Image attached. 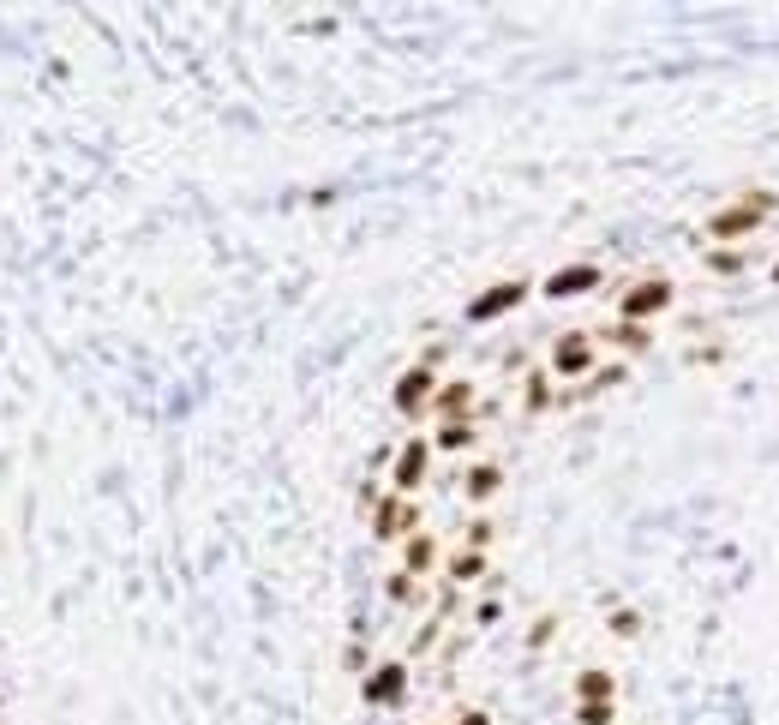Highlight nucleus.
<instances>
[{"instance_id": "obj_1", "label": "nucleus", "mask_w": 779, "mask_h": 725, "mask_svg": "<svg viewBox=\"0 0 779 725\" xmlns=\"http://www.w3.org/2000/svg\"><path fill=\"white\" fill-rule=\"evenodd\" d=\"M779 210V192H768V186H756V192H744V198H732L726 210H714L708 216V240L714 246H744L756 228H768Z\"/></svg>"}, {"instance_id": "obj_2", "label": "nucleus", "mask_w": 779, "mask_h": 725, "mask_svg": "<svg viewBox=\"0 0 779 725\" xmlns=\"http://www.w3.org/2000/svg\"><path fill=\"white\" fill-rule=\"evenodd\" d=\"M672 300H678V288H672V276H642V282H630L624 294H618V318L624 324H654V318H666L672 312Z\"/></svg>"}, {"instance_id": "obj_3", "label": "nucleus", "mask_w": 779, "mask_h": 725, "mask_svg": "<svg viewBox=\"0 0 779 725\" xmlns=\"http://www.w3.org/2000/svg\"><path fill=\"white\" fill-rule=\"evenodd\" d=\"M546 372L558 378V384H588L594 372H600V348H594V336H564L552 354H546Z\"/></svg>"}, {"instance_id": "obj_4", "label": "nucleus", "mask_w": 779, "mask_h": 725, "mask_svg": "<svg viewBox=\"0 0 779 725\" xmlns=\"http://www.w3.org/2000/svg\"><path fill=\"white\" fill-rule=\"evenodd\" d=\"M360 702H366V708H402V702H408V660L372 666L366 684H360Z\"/></svg>"}, {"instance_id": "obj_5", "label": "nucleus", "mask_w": 779, "mask_h": 725, "mask_svg": "<svg viewBox=\"0 0 779 725\" xmlns=\"http://www.w3.org/2000/svg\"><path fill=\"white\" fill-rule=\"evenodd\" d=\"M414 528H420V504H414V498L384 492V498H378V510H372V540H408Z\"/></svg>"}, {"instance_id": "obj_6", "label": "nucleus", "mask_w": 779, "mask_h": 725, "mask_svg": "<svg viewBox=\"0 0 779 725\" xmlns=\"http://www.w3.org/2000/svg\"><path fill=\"white\" fill-rule=\"evenodd\" d=\"M432 390H438L432 366H426V360H420V366H408V372L396 378V414H402V420H420V414L432 408Z\"/></svg>"}, {"instance_id": "obj_7", "label": "nucleus", "mask_w": 779, "mask_h": 725, "mask_svg": "<svg viewBox=\"0 0 779 725\" xmlns=\"http://www.w3.org/2000/svg\"><path fill=\"white\" fill-rule=\"evenodd\" d=\"M528 294H534L528 282H498V288H486L480 300H468V312H462V318H468V324H492V318L516 312V306H522Z\"/></svg>"}, {"instance_id": "obj_8", "label": "nucleus", "mask_w": 779, "mask_h": 725, "mask_svg": "<svg viewBox=\"0 0 779 725\" xmlns=\"http://www.w3.org/2000/svg\"><path fill=\"white\" fill-rule=\"evenodd\" d=\"M600 282H606V270H600V264H564V270H552V276H546V288H540V294H546V300H576V294H594Z\"/></svg>"}, {"instance_id": "obj_9", "label": "nucleus", "mask_w": 779, "mask_h": 725, "mask_svg": "<svg viewBox=\"0 0 779 725\" xmlns=\"http://www.w3.org/2000/svg\"><path fill=\"white\" fill-rule=\"evenodd\" d=\"M426 414H432L438 426H450V420H474V384H468V378H450V384H438Z\"/></svg>"}, {"instance_id": "obj_10", "label": "nucleus", "mask_w": 779, "mask_h": 725, "mask_svg": "<svg viewBox=\"0 0 779 725\" xmlns=\"http://www.w3.org/2000/svg\"><path fill=\"white\" fill-rule=\"evenodd\" d=\"M426 468H432V438H408V444L396 450V498H408V492H420V480H426Z\"/></svg>"}, {"instance_id": "obj_11", "label": "nucleus", "mask_w": 779, "mask_h": 725, "mask_svg": "<svg viewBox=\"0 0 779 725\" xmlns=\"http://www.w3.org/2000/svg\"><path fill=\"white\" fill-rule=\"evenodd\" d=\"M432 570H438V540L414 528V534L402 540V576H414V582H420V576H432Z\"/></svg>"}, {"instance_id": "obj_12", "label": "nucleus", "mask_w": 779, "mask_h": 725, "mask_svg": "<svg viewBox=\"0 0 779 725\" xmlns=\"http://www.w3.org/2000/svg\"><path fill=\"white\" fill-rule=\"evenodd\" d=\"M444 576H450V588H468V582H480V576H486V552H474V546H456V552L444 558Z\"/></svg>"}, {"instance_id": "obj_13", "label": "nucleus", "mask_w": 779, "mask_h": 725, "mask_svg": "<svg viewBox=\"0 0 779 725\" xmlns=\"http://www.w3.org/2000/svg\"><path fill=\"white\" fill-rule=\"evenodd\" d=\"M582 702H618V678L600 672V666H582V672H576V708H582Z\"/></svg>"}, {"instance_id": "obj_14", "label": "nucleus", "mask_w": 779, "mask_h": 725, "mask_svg": "<svg viewBox=\"0 0 779 725\" xmlns=\"http://www.w3.org/2000/svg\"><path fill=\"white\" fill-rule=\"evenodd\" d=\"M474 444H480V426H474V420H450V426L432 432V450H450V456H468Z\"/></svg>"}, {"instance_id": "obj_15", "label": "nucleus", "mask_w": 779, "mask_h": 725, "mask_svg": "<svg viewBox=\"0 0 779 725\" xmlns=\"http://www.w3.org/2000/svg\"><path fill=\"white\" fill-rule=\"evenodd\" d=\"M498 486H504V468H498V462H474V468H468V480H462V492H468L474 504H492V498H498Z\"/></svg>"}, {"instance_id": "obj_16", "label": "nucleus", "mask_w": 779, "mask_h": 725, "mask_svg": "<svg viewBox=\"0 0 779 725\" xmlns=\"http://www.w3.org/2000/svg\"><path fill=\"white\" fill-rule=\"evenodd\" d=\"M606 342L624 348V354H648V348H654V330H648V324H624V318H612V324H606Z\"/></svg>"}, {"instance_id": "obj_17", "label": "nucleus", "mask_w": 779, "mask_h": 725, "mask_svg": "<svg viewBox=\"0 0 779 725\" xmlns=\"http://www.w3.org/2000/svg\"><path fill=\"white\" fill-rule=\"evenodd\" d=\"M702 264H708L714 276H744V270H750V252H744V246H720V252H702Z\"/></svg>"}, {"instance_id": "obj_18", "label": "nucleus", "mask_w": 779, "mask_h": 725, "mask_svg": "<svg viewBox=\"0 0 779 725\" xmlns=\"http://www.w3.org/2000/svg\"><path fill=\"white\" fill-rule=\"evenodd\" d=\"M606 630L624 636V642H636V636H642V612H636V606H612V612H606Z\"/></svg>"}, {"instance_id": "obj_19", "label": "nucleus", "mask_w": 779, "mask_h": 725, "mask_svg": "<svg viewBox=\"0 0 779 725\" xmlns=\"http://www.w3.org/2000/svg\"><path fill=\"white\" fill-rule=\"evenodd\" d=\"M552 408V372H528V414H546Z\"/></svg>"}, {"instance_id": "obj_20", "label": "nucleus", "mask_w": 779, "mask_h": 725, "mask_svg": "<svg viewBox=\"0 0 779 725\" xmlns=\"http://www.w3.org/2000/svg\"><path fill=\"white\" fill-rule=\"evenodd\" d=\"M618 720V702H582L576 708V725H612Z\"/></svg>"}, {"instance_id": "obj_21", "label": "nucleus", "mask_w": 779, "mask_h": 725, "mask_svg": "<svg viewBox=\"0 0 779 725\" xmlns=\"http://www.w3.org/2000/svg\"><path fill=\"white\" fill-rule=\"evenodd\" d=\"M456 725H492V714H486V708H462V714H456Z\"/></svg>"}, {"instance_id": "obj_22", "label": "nucleus", "mask_w": 779, "mask_h": 725, "mask_svg": "<svg viewBox=\"0 0 779 725\" xmlns=\"http://www.w3.org/2000/svg\"><path fill=\"white\" fill-rule=\"evenodd\" d=\"M768 282H774V288H779V258H774V270H768Z\"/></svg>"}]
</instances>
